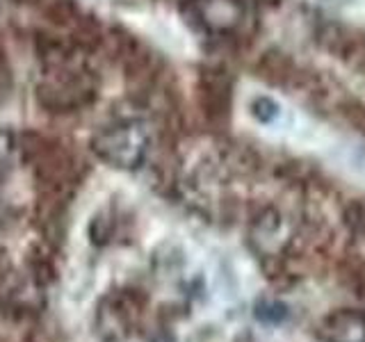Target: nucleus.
I'll use <instances>...</instances> for the list:
<instances>
[{
    "label": "nucleus",
    "instance_id": "nucleus-1",
    "mask_svg": "<svg viewBox=\"0 0 365 342\" xmlns=\"http://www.w3.org/2000/svg\"><path fill=\"white\" fill-rule=\"evenodd\" d=\"M46 76L37 87V98L48 112H80L98 96V80L71 48L51 57Z\"/></svg>",
    "mask_w": 365,
    "mask_h": 342
},
{
    "label": "nucleus",
    "instance_id": "nucleus-2",
    "mask_svg": "<svg viewBox=\"0 0 365 342\" xmlns=\"http://www.w3.org/2000/svg\"><path fill=\"white\" fill-rule=\"evenodd\" d=\"M94 153L110 162L112 167L135 169L142 165L148 151V133L144 123L133 119H119L103 128L91 137Z\"/></svg>",
    "mask_w": 365,
    "mask_h": 342
}]
</instances>
